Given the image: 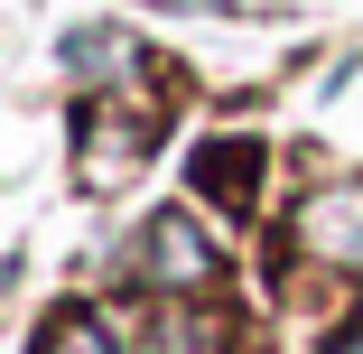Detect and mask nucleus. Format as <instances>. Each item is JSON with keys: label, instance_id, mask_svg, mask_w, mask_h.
Wrapping results in <instances>:
<instances>
[{"label": "nucleus", "instance_id": "f257e3e1", "mask_svg": "<svg viewBox=\"0 0 363 354\" xmlns=\"http://www.w3.org/2000/svg\"><path fill=\"white\" fill-rule=\"evenodd\" d=\"M140 270H150V289H205L214 280V243L196 233V215H159L150 243H140Z\"/></svg>", "mask_w": 363, "mask_h": 354}, {"label": "nucleus", "instance_id": "f03ea898", "mask_svg": "<svg viewBox=\"0 0 363 354\" xmlns=\"http://www.w3.org/2000/svg\"><path fill=\"white\" fill-rule=\"evenodd\" d=\"M140 159H150V140H140L130 121H112V112H103V121L84 131V159H75V187H84V196H112V187H121V177H130Z\"/></svg>", "mask_w": 363, "mask_h": 354}, {"label": "nucleus", "instance_id": "7ed1b4c3", "mask_svg": "<svg viewBox=\"0 0 363 354\" xmlns=\"http://www.w3.org/2000/svg\"><path fill=\"white\" fill-rule=\"evenodd\" d=\"M308 252H326V261L363 270V187H335V196H317V205H308Z\"/></svg>", "mask_w": 363, "mask_h": 354}, {"label": "nucleus", "instance_id": "20e7f679", "mask_svg": "<svg viewBox=\"0 0 363 354\" xmlns=\"http://www.w3.org/2000/svg\"><path fill=\"white\" fill-rule=\"evenodd\" d=\"M196 177H205L214 196H224V205H252V177H261V150H252V140H224V150H205V159H196Z\"/></svg>", "mask_w": 363, "mask_h": 354}, {"label": "nucleus", "instance_id": "39448f33", "mask_svg": "<svg viewBox=\"0 0 363 354\" xmlns=\"http://www.w3.org/2000/svg\"><path fill=\"white\" fill-rule=\"evenodd\" d=\"M47 354H112V326H103V317H65V326L47 336Z\"/></svg>", "mask_w": 363, "mask_h": 354}, {"label": "nucleus", "instance_id": "423d86ee", "mask_svg": "<svg viewBox=\"0 0 363 354\" xmlns=\"http://www.w3.org/2000/svg\"><path fill=\"white\" fill-rule=\"evenodd\" d=\"M159 354H214V336H205V326H168V345H159Z\"/></svg>", "mask_w": 363, "mask_h": 354}, {"label": "nucleus", "instance_id": "0eeeda50", "mask_svg": "<svg viewBox=\"0 0 363 354\" xmlns=\"http://www.w3.org/2000/svg\"><path fill=\"white\" fill-rule=\"evenodd\" d=\"M345 354H363V326H354V345H345Z\"/></svg>", "mask_w": 363, "mask_h": 354}]
</instances>
